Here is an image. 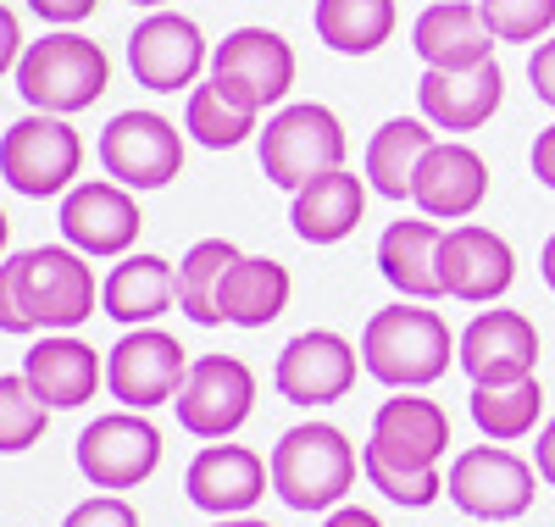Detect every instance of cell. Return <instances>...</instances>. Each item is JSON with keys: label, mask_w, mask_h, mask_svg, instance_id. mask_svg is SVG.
Masks as SVG:
<instances>
[{"label": "cell", "mask_w": 555, "mask_h": 527, "mask_svg": "<svg viewBox=\"0 0 555 527\" xmlns=\"http://www.w3.org/2000/svg\"><path fill=\"white\" fill-rule=\"evenodd\" d=\"M455 333L444 327L439 311L428 306H389V311H373L361 327V367L373 372L389 389H428L439 383L455 361Z\"/></svg>", "instance_id": "obj_1"}, {"label": "cell", "mask_w": 555, "mask_h": 527, "mask_svg": "<svg viewBox=\"0 0 555 527\" xmlns=\"http://www.w3.org/2000/svg\"><path fill=\"white\" fill-rule=\"evenodd\" d=\"M112 83V62L95 39H83L73 28H56L34 39L23 62H17V94L34 112H51V117H73L89 112L106 94Z\"/></svg>", "instance_id": "obj_2"}, {"label": "cell", "mask_w": 555, "mask_h": 527, "mask_svg": "<svg viewBox=\"0 0 555 527\" xmlns=\"http://www.w3.org/2000/svg\"><path fill=\"white\" fill-rule=\"evenodd\" d=\"M272 494L289 511H328L356 489V450L334 422H300L272 445Z\"/></svg>", "instance_id": "obj_3"}, {"label": "cell", "mask_w": 555, "mask_h": 527, "mask_svg": "<svg viewBox=\"0 0 555 527\" xmlns=\"http://www.w3.org/2000/svg\"><path fill=\"white\" fill-rule=\"evenodd\" d=\"M345 167V123L317 106V101H300V106H284L272 112L267 128H261V172L267 183L278 189H306L311 178L322 172H339Z\"/></svg>", "instance_id": "obj_4"}, {"label": "cell", "mask_w": 555, "mask_h": 527, "mask_svg": "<svg viewBox=\"0 0 555 527\" xmlns=\"http://www.w3.org/2000/svg\"><path fill=\"white\" fill-rule=\"evenodd\" d=\"M78 167H83V139L73 133L67 117L28 112L23 123H12L7 133H0V178L28 201L67 195Z\"/></svg>", "instance_id": "obj_5"}, {"label": "cell", "mask_w": 555, "mask_h": 527, "mask_svg": "<svg viewBox=\"0 0 555 527\" xmlns=\"http://www.w3.org/2000/svg\"><path fill=\"white\" fill-rule=\"evenodd\" d=\"M101 306V283L89 272V256L73 245H39L23 250V311L34 333H73L95 317Z\"/></svg>", "instance_id": "obj_6"}, {"label": "cell", "mask_w": 555, "mask_h": 527, "mask_svg": "<svg viewBox=\"0 0 555 527\" xmlns=\"http://www.w3.org/2000/svg\"><path fill=\"white\" fill-rule=\"evenodd\" d=\"M539 484H544L539 466H528L522 455H512L505 445H478L450 461L444 494L455 511H467L478 522H517L533 505Z\"/></svg>", "instance_id": "obj_7"}, {"label": "cell", "mask_w": 555, "mask_h": 527, "mask_svg": "<svg viewBox=\"0 0 555 527\" xmlns=\"http://www.w3.org/2000/svg\"><path fill=\"white\" fill-rule=\"evenodd\" d=\"M211 78L234 106L261 117L295 89V44L272 28H234L211 51Z\"/></svg>", "instance_id": "obj_8"}, {"label": "cell", "mask_w": 555, "mask_h": 527, "mask_svg": "<svg viewBox=\"0 0 555 527\" xmlns=\"http://www.w3.org/2000/svg\"><path fill=\"white\" fill-rule=\"evenodd\" d=\"M101 167L122 189H167L183 172V133L162 112H117L101 128Z\"/></svg>", "instance_id": "obj_9"}, {"label": "cell", "mask_w": 555, "mask_h": 527, "mask_svg": "<svg viewBox=\"0 0 555 527\" xmlns=\"http://www.w3.org/2000/svg\"><path fill=\"white\" fill-rule=\"evenodd\" d=\"M178 427L195 439H228L240 434L256 411V372L240 356H201L190 361V377L178 389Z\"/></svg>", "instance_id": "obj_10"}, {"label": "cell", "mask_w": 555, "mask_h": 527, "mask_svg": "<svg viewBox=\"0 0 555 527\" xmlns=\"http://www.w3.org/2000/svg\"><path fill=\"white\" fill-rule=\"evenodd\" d=\"M183 377H190V356L162 327H128L106 356V389L112 400H122V411H151L178 400Z\"/></svg>", "instance_id": "obj_11"}, {"label": "cell", "mask_w": 555, "mask_h": 527, "mask_svg": "<svg viewBox=\"0 0 555 527\" xmlns=\"http://www.w3.org/2000/svg\"><path fill=\"white\" fill-rule=\"evenodd\" d=\"M206 62H211L206 34H201L195 17H183V12H151L128 34V73H133L139 89H151V94L195 89Z\"/></svg>", "instance_id": "obj_12"}, {"label": "cell", "mask_w": 555, "mask_h": 527, "mask_svg": "<svg viewBox=\"0 0 555 527\" xmlns=\"http://www.w3.org/2000/svg\"><path fill=\"white\" fill-rule=\"evenodd\" d=\"M162 461V434L145 411H106L78 434V472L95 489H133Z\"/></svg>", "instance_id": "obj_13"}, {"label": "cell", "mask_w": 555, "mask_h": 527, "mask_svg": "<svg viewBox=\"0 0 555 527\" xmlns=\"http://www.w3.org/2000/svg\"><path fill=\"white\" fill-rule=\"evenodd\" d=\"M517 278V256L512 245L483 228V222H455L439 239V283L444 295L461 306H494Z\"/></svg>", "instance_id": "obj_14"}, {"label": "cell", "mask_w": 555, "mask_h": 527, "mask_svg": "<svg viewBox=\"0 0 555 527\" xmlns=\"http://www.w3.org/2000/svg\"><path fill=\"white\" fill-rule=\"evenodd\" d=\"M444 445H450V416H444V406L400 389L395 400L378 406L373 439H366L361 455L378 461V466H395V472H439Z\"/></svg>", "instance_id": "obj_15"}, {"label": "cell", "mask_w": 555, "mask_h": 527, "mask_svg": "<svg viewBox=\"0 0 555 527\" xmlns=\"http://www.w3.org/2000/svg\"><path fill=\"white\" fill-rule=\"evenodd\" d=\"M145 217L133 206V189L89 178L62 195V239L78 256H128Z\"/></svg>", "instance_id": "obj_16"}, {"label": "cell", "mask_w": 555, "mask_h": 527, "mask_svg": "<svg viewBox=\"0 0 555 527\" xmlns=\"http://www.w3.org/2000/svg\"><path fill=\"white\" fill-rule=\"evenodd\" d=\"M461 372L473 377V389L494 383H522L539 367V327L522 311H478L455 345Z\"/></svg>", "instance_id": "obj_17"}, {"label": "cell", "mask_w": 555, "mask_h": 527, "mask_svg": "<svg viewBox=\"0 0 555 527\" xmlns=\"http://www.w3.org/2000/svg\"><path fill=\"white\" fill-rule=\"evenodd\" d=\"M272 383L289 406H334L356 383V350H350V339H339L328 327L295 333L272 367Z\"/></svg>", "instance_id": "obj_18"}, {"label": "cell", "mask_w": 555, "mask_h": 527, "mask_svg": "<svg viewBox=\"0 0 555 527\" xmlns=\"http://www.w3.org/2000/svg\"><path fill=\"white\" fill-rule=\"evenodd\" d=\"M483 195H489V162L461 139H439L411 178V201L434 222H467L483 206Z\"/></svg>", "instance_id": "obj_19"}, {"label": "cell", "mask_w": 555, "mask_h": 527, "mask_svg": "<svg viewBox=\"0 0 555 527\" xmlns=\"http://www.w3.org/2000/svg\"><path fill=\"white\" fill-rule=\"evenodd\" d=\"M267 484H272V466L256 455V450H245V445H206L195 461H190V472H183V489H190V500L201 505V511H211L217 522L222 516H245L261 494H267Z\"/></svg>", "instance_id": "obj_20"}, {"label": "cell", "mask_w": 555, "mask_h": 527, "mask_svg": "<svg viewBox=\"0 0 555 527\" xmlns=\"http://www.w3.org/2000/svg\"><path fill=\"white\" fill-rule=\"evenodd\" d=\"M505 101V73L500 62H478L467 73H439L428 67L423 83H416V106H423V123L444 128V133H473L483 128Z\"/></svg>", "instance_id": "obj_21"}, {"label": "cell", "mask_w": 555, "mask_h": 527, "mask_svg": "<svg viewBox=\"0 0 555 527\" xmlns=\"http://www.w3.org/2000/svg\"><path fill=\"white\" fill-rule=\"evenodd\" d=\"M416 56L439 73H467L478 62H494V34L478 12V0H434V7L411 23Z\"/></svg>", "instance_id": "obj_22"}, {"label": "cell", "mask_w": 555, "mask_h": 527, "mask_svg": "<svg viewBox=\"0 0 555 527\" xmlns=\"http://www.w3.org/2000/svg\"><path fill=\"white\" fill-rule=\"evenodd\" d=\"M23 377L34 383V395L51 411H78V406L95 400L106 367L83 339H73V333H51V339H39L23 356Z\"/></svg>", "instance_id": "obj_23"}, {"label": "cell", "mask_w": 555, "mask_h": 527, "mask_svg": "<svg viewBox=\"0 0 555 527\" xmlns=\"http://www.w3.org/2000/svg\"><path fill=\"white\" fill-rule=\"evenodd\" d=\"M439 239L444 228L434 222H389L384 239H378V272L395 295L416 300V306H428L444 295V283H439Z\"/></svg>", "instance_id": "obj_24"}, {"label": "cell", "mask_w": 555, "mask_h": 527, "mask_svg": "<svg viewBox=\"0 0 555 527\" xmlns=\"http://www.w3.org/2000/svg\"><path fill=\"white\" fill-rule=\"evenodd\" d=\"M366 211V183L356 172H322L311 178L306 189H295V206H289V222L306 245H339V239L356 233Z\"/></svg>", "instance_id": "obj_25"}, {"label": "cell", "mask_w": 555, "mask_h": 527, "mask_svg": "<svg viewBox=\"0 0 555 527\" xmlns=\"http://www.w3.org/2000/svg\"><path fill=\"white\" fill-rule=\"evenodd\" d=\"M178 300V272L162 256H122L101 283V311L122 327H151Z\"/></svg>", "instance_id": "obj_26"}, {"label": "cell", "mask_w": 555, "mask_h": 527, "mask_svg": "<svg viewBox=\"0 0 555 527\" xmlns=\"http://www.w3.org/2000/svg\"><path fill=\"white\" fill-rule=\"evenodd\" d=\"M289 290H295V283H289L284 261L240 256L234 267H228L222 290H217V311H222V322H234V327H267V322L284 317Z\"/></svg>", "instance_id": "obj_27"}, {"label": "cell", "mask_w": 555, "mask_h": 527, "mask_svg": "<svg viewBox=\"0 0 555 527\" xmlns=\"http://www.w3.org/2000/svg\"><path fill=\"white\" fill-rule=\"evenodd\" d=\"M439 145L434 139V123L423 117H389L373 145H366V183L378 189L384 201H411V178L423 167V156Z\"/></svg>", "instance_id": "obj_28"}, {"label": "cell", "mask_w": 555, "mask_h": 527, "mask_svg": "<svg viewBox=\"0 0 555 527\" xmlns=\"http://www.w3.org/2000/svg\"><path fill=\"white\" fill-rule=\"evenodd\" d=\"M317 39L339 56H373L395 34V0H317Z\"/></svg>", "instance_id": "obj_29"}, {"label": "cell", "mask_w": 555, "mask_h": 527, "mask_svg": "<svg viewBox=\"0 0 555 527\" xmlns=\"http://www.w3.org/2000/svg\"><path fill=\"white\" fill-rule=\"evenodd\" d=\"M473 422L489 445H517L539 427V411H544V389L539 377H522V383H494V389H473Z\"/></svg>", "instance_id": "obj_30"}, {"label": "cell", "mask_w": 555, "mask_h": 527, "mask_svg": "<svg viewBox=\"0 0 555 527\" xmlns=\"http://www.w3.org/2000/svg\"><path fill=\"white\" fill-rule=\"evenodd\" d=\"M234 261H240V250L228 245V239H201V245L178 261V311L201 327H217L222 322L217 290H222V278Z\"/></svg>", "instance_id": "obj_31"}, {"label": "cell", "mask_w": 555, "mask_h": 527, "mask_svg": "<svg viewBox=\"0 0 555 527\" xmlns=\"http://www.w3.org/2000/svg\"><path fill=\"white\" fill-rule=\"evenodd\" d=\"M183 133H195L206 151H234L256 133V112L234 106L228 94L217 89V78L190 89V106H183Z\"/></svg>", "instance_id": "obj_32"}, {"label": "cell", "mask_w": 555, "mask_h": 527, "mask_svg": "<svg viewBox=\"0 0 555 527\" xmlns=\"http://www.w3.org/2000/svg\"><path fill=\"white\" fill-rule=\"evenodd\" d=\"M44 422H51V406L34 395V383L17 377H0V455H23L28 445H39Z\"/></svg>", "instance_id": "obj_33"}, {"label": "cell", "mask_w": 555, "mask_h": 527, "mask_svg": "<svg viewBox=\"0 0 555 527\" xmlns=\"http://www.w3.org/2000/svg\"><path fill=\"white\" fill-rule=\"evenodd\" d=\"M478 12L500 44H533L555 28V0H478Z\"/></svg>", "instance_id": "obj_34"}, {"label": "cell", "mask_w": 555, "mask_h": 527, "mask_svg": "<svg viewBox=\"0 0 555 527\" xmlns=\"http://www.w3.org/2000/svg\"><path fill=\"white\" fill-rule=\"evenodd\" d=\"M361 472H366V484H373L384 500L405 505V511H423L444 494V477L439 472H395V466H378V461H366L361 455Z\"/></svg>", "instance_id": "obj_35"}, {"label": "cell", "mask_w": 555, "mask_h": 527, "mask_svg": "<svg viewBox=\"0 0 555 527\" xmlns=\"http://www.w3.org/2000/svg\"><path fill=\"white\" fill-rule=\"evenodd\" d=\"M0 333H34L23 311V256L0 261Z\"/></svg>", "instance_id": "obj_36"}, {"label": "cell", "mask_w": 555, "mask_h": 527, "mask_svg": "<svg viewBox=\"0 0 555 527\" xmlns=\"http://www.w3.org/2000/svg\"><path fill=\"white\" fill-rule=\"evenodd\" d=\"M62 527H139V516H133L128 500H117V494H95V500L73 505Z\"/></svg>", "instance_id": "obj_37"}, {"label": "cell", "mask_w": 555, "mask_h": 527, "mask_svg": "<svg viewBox=\"0 0 555 527\" xmlns=\"http://www.w3.org/2000/svg\"><path fill=\"white\" fill-rule=\"evenodd\" d=\"M528 83H533V94L555 112V39H539L533 44V56H528Z\"/></svg>", "instance_id": "obj_38"}, {"label": "cell", "mask_w": 555, "mask_h": 527, "mask_svg": "<svg viewBox=\"0 0 555 527\" xmlns=\"http://www.w3.org/2000/svg\"><path fill=\"white\" fill-rule=\"evenodd\" d=\"M95 7H101V0H28V12H34V17H44V23H56V28L83 23Z\"/></svg>", "instance_id": "obj_39"}, {"label": "cell", "mask_w": 555, "mask_h": 527, "mask_svg": "<svg viewBox=\"0 0 555 527\" xmlns=\"http://www.w3.org/2000/svg\"><path fill=\"white\" fill-rule=\"evenodd\" d=\"M23 51H28V44H23L17 12H7V7H0V78H7V73L23 62Z\"/></svg>", "instance_id": "obj_40"}, {"label": "cell", "mask_w": 555, "mask_h": 527, "mask_svg": "<svg viewBox=\"0 0 555 527\" xmlns=\"http://www.w3.org/2000/svg\"><path fill=\"white\" fill-rule=\"evenodd\" d=\"M533 178L544 189H555V123L544 133H533Z\"/></svg>", "instance_id": "obj_41"}, {"label": "cell", "mask_w": 555, "mask_h": 527, "mask_svg": "<svg viewBox=\"0 0 555 527\" xmlns=\"http://www.w3.org/2000/svg\"><path fill=\"white\" fill-rule=\"evenodd\" d=\"M533 466H539V477L555 489V416L544 422V434H539V445H533Z\"/></svg>", "instance_id": "obj_42"}, {"label": "cell", "mask_w": 555, "mask_h": 527, "mask_svg": "<svg viewBox=\"0 0 555 527\" xmlns=\"http://www.w3.org/2000/svg\"><path fill=\"white\" fill-rule=\"evenodd\" d=\"M322 527H384L373 511H361V505H339L328 522H322Z\"/></svg>", "instance_id": "obj_43"}, {"label": "cell", "mask_w": 555, "mask_h": 527, "mask_svg": "<svg viewBox=\"0 0 555 527\" xmlns=\"http://www.w3.org/2000/svg\"><path fill=\"white\" fill-rule=\"evenodd\" d=\"M539 272H544V283L555 290V233L544 239V250H539Z\"/></svg>", "instance_id": "obj_44"}, {"label": "cell", "mask_w": 555, "mask_h": 527, "mask_svg": "<svg viewBox=\"0 0 555 527\" xmlns=\"http://www.w3.org/2000/svg\"><path fill=\"white\" fill-rule=\"evenodd\" d=\"M217 527H267V522H256V516H222Z\"/></svg>", "instance_id": "obj_45"}, {"label": "cell", "mask_w": 555, "mask_h": 527, "mask_svg": "<svg viewBox=\"0 0 555 527\" xmlns=\"http://www.w3.org/2000/svg\"><path fill=\"white\" fill-rule=\"evenodd\" d=\"M128 7H151V12H162V7H167V0H128Z\"/></svg>", "instance_id": "obj_46"}, {"label": "cell", "mask_w": 555, "mask_h": 527, "mask_svg": "<svg viewBox=\"0 0 555 527\" xmlns=\"http://www.w3.org/2000/svg\"><path fill=\"white\" fill-rule=\"evenodd\" d=\"M7 233H12V222H7V211H0V250H7Z\"/></svg>", "instance_id": "obj_47"}]
</instances>
